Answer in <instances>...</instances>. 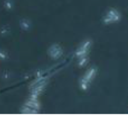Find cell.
<instances>
[{
    "mask_svg": "<svg viewBox=\"0 0 128 123\" xmlns=\"http://www.w3.org/2000/svg\"><path fill=\"white\" fill-rule=\"evenodd\" d=\"M4 5L7 9H11L12 8V3L11 0H6L4 2Z\"/></svg>",
    "mask_w": 128,
    "mask_h": 123,
    "instance_id": "obj_1",
    "label": "cell"
},
{
    "mask_svg": "<svg viewBox=\"0 0 128 123\" xmlns=\"http://www.w3.org/2000/svg\"><path fill=\"white\" fill-rule=\"evenodd\" d=\"M6 57V54L4 53H3L2 51H0V59H4Z\"/></svg>",
    "mask_w": 128,
    "mask_h": 123,
    "instance_id": "obj_2",
    "label": "cell"
}]
</instances>
